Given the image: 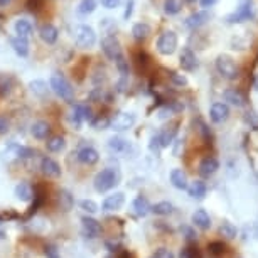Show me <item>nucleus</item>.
<instances>
[{"mask_svg":"<svg viewBox=\"0 0 258 258\" xmlns=\"http://www.w3.org/2000/svg\"><path fill=\"white\" fill-rule=\"evenodd\" d=\"M120 170L115 169V167H106L103 169L101 172L96 174L95 177V189L98 192H106L110 189H113L115 186L120 184Z\"/></svg>","mask_w":258,"mask_h":258,"instance_id":"obj_1","label":"nucleus"},{"mask_svg":"<svg viewBox=\"0 0 258 258\" xmlns=\"http://www.w3.org/2000/svg\"><path fill=\"white\" fill-rule=\"evenodd\" d=\"M49 88L54 91L59 98L66 100V101H71L73 98H75V90H73L71 83L68 81L62 75H59V73H54V75L51 76Z\"/></svg>","mask_w":258,"mask_h":258,"instance_id":"obj_2","label":"nucleus"},{"mask_svg":"<svg viewBox=\"0 0 258 258\" xmlns=\"http://www.w3.org/2000/svg\"><path fill=\"white\" fill-rule=\"evenodd\" d=\"M75 41L76 46L81 49H90L96 44V32L93 27L86 26V24H80L75 27Z\"/></svg>","mask_w":258,"mask_h":258,"instance_id":"obj_3","label":"nucleus"},{"mask_svg":"<svg viewBox=\"0 0 258 258\" xmlns=\"http://www.w3.org/2000/svg\"><path fill=\"white\" fill-rule=\"evenodd\" d=\"M177 46H179V37L174 31L162 32L157 39V44H155L159 54L162 56H172L177 51Z\"/></svg>","mask_w":258,"mask_h":258,"instance_id":"obj_4","label":"nucleus"},{"mask_svg":"<svg viewBox=\"0 0 258 258\" xmlns=\"http://www.w3.org/2000/svg\"><path fill=\"white\" fill-rule=\"evenodd\" d=\"M216 71L220 73L221 78H225L228 81H235L236 78L240 76L236 62L226 54H220L216 57Z\"/></svg>","mask_w":258,"mask_h":258,"instance_id":"obj_5","label":"nucleus"},{"mask_svg":"<svg viewBox=\"0 0 258 258\" xmlns=\"http://www.w3.org/2000/svg\"><path fill=\"white\" fill-rule=\"evenodd\" d=\"M253 17H255V7H253L251 0H243L240 4V7H238L235 12L228 14L225 17V21L228 24H241V22L251 21Z\"/></svg>","mask_w":258,"mask_h":258,"instance_id":"obj_6","label":"nucleus"},{"mask_svg":"<svg viewBox=\"0 0 258 258\" xmlns=\"http://www.w3.org/2000/svg\"><path fill=\"white\" fill-rule=\"evenodd\" d=\"M101 49H103L105 56L108 57L110 61H115L116 57L123 54L118 37L113 36V34H108L106 37H103V41H101Z\"/></svg>","mask_w":258,"mask_h":258,"instance_id":"obj_7","label":"nucleus"},{"mask_svg":"<svg viewBox=\"0 0 258 258\" xmlns=\"http://www.w3.org/2000/svg\"><path fill=\"white\" fill-rule=\"evenodd\" d=\"M135 115L134 113H118L113 120H110V128L115 132H123V130L132 128L135 123Z\"/></svg>","mask_w":258,"mask_h":258,"instance_id":"obj_8","label":"nucleus"},{"mask_svg":"<svg viewBox=\"0 0 258 258\" xmlns=\"http://www.w3.org/2000/svg\"><path fill=\"white\" fill-rule=\"evenodd\" d=\"M209 118H211L213 123H225L230 118V106L223 103V101L213 103L211 110H209Z\"/></svg>","mask_w":258,"mask_h":258,"instance_id":"obj_9","label":"nucleus"},{"mask_svg":"<svg viewBox=\"0 0 258 258\" xmlns=\"http://www.w3.org/2000/svg\"><path fill=\"white\" fill-rule=\"evenodd\" d=\"M41 170H42V174H44V176L52 177V179L61 177V174H62L61 165L51 157H44L41 160Z\"/></svg>","mask_w":258,"mask_h":258,"instance_id":"obj_10","label":"nucleus"},{"mask_svg":"<svg viewBox=\"0 0 258 258\" xmlns=\"http://www.w3.org/2000/svg\"><path fill=\"white\" fill-rule=\"evenodd\" d=\"M223 100L226 101V105L236 106V108H243L246 103L245 96H243L241 91H238L236 88H228L223 91Z\"/></svg>","mask_w":258,"mask_h":258,"instance_id":"obj_11","label":"nucleus"},{"mask_svg":"<svg viewBox=\"0 0 258 258\" xmlns=\"http://www.w3.org/2000/svg\"><path fill=\"white\" fill-rule=\"evenodd\" d=\"M179 62L184 71H194L198 68V57L192 52L191 47H184L181 56H179Z\"/></svg>","mask_w":258,"mask_h":258,"instance_id":"obj_12","label":"nucleus"},{"mask_svg":"<svg viewBox=\"0 0 258 258\" xmlns=\"http://www.w3.org/2000/svg\"><path fill=\"white\" fill-rule=\"evenodd\" d=\"M218 169H220V162H218L214 157H204L198 165V170H199V174H201L203 177L213 176Z\"/></svg>","mask_w":258,"mask_h":258,"instance_id":"obj_13","label":"nucleus"},{"mask_svg":"<svg viewBox=\"0 0 258 258\" xmlns=\"http://www.w3.org/2000/svg\"><path fill=\"white\" fill-rule=\"evenodd\" d=\"M125 204V194L123 192H115L108 196L101 204L103 211H118V209Z\"/></svg>","mask_w":258,"mask_h":258,"instance_id":"obj_14","label":"nucleus"},{"mask_svg":"<svg viewBox=\"0 0 258 258\" xmlns=\"http://www.w3.org/2000/svg\"><path fill=\"white\" fill-rule=\"evenodd\" d=\"M76 157L78 160H80L81 164H85V165H93L98 162V159H100V155L98 152L93 149V147H83L78 150V154H76Z\"/></svg>","mask_w":258,"mask_h":258,"instance_id":"obj_15","label":"nucleus"},{"mask_svg":"<svg viewBox=\"0 0 258 258\" xmlns=\"http://www.w3.org/2000/svg\"><path fill=\"white\" fill-rule=\"evenodd\" d=\"M81 223H83V231L88 238H96L100 236L101 233V226L100 223L93 220V218H88V216H83L81 218Z\"/></svg>","mask_w":258,"mask_h":258,"instance_id":"obj_16","label":"nucleus"},{"mask_svg":"<svg viewBox=\"0 0 258 258\" xmlns=\"http://www.w3.org/2000/svg\"><path fill=\"white\" fill-rule=\"evenodd\" d=\"M208 21H209V14L206 11H201V12L191 14V16L186 19L184 26H186L187 29H199V27H203Z\"/></svg>","mask_w":258,"mask_h":258,"instance_id":"obj_17","label":"nucleus"},{"mask_svg":"<svg viewBox=\"0 0 258 258\" xmlns=\"http://www.w3.org/2000/svg\"><path fill=\"white\" fill-rule=\"evenodd\" d=\"M39 36H41V39L46 42V44H54V42L57 41V37H59V31H57L56 26H52V24L47 22L41 27Z\"/></svg>","mask_w":258,"mask_h":258,"instance_id":"obj_18","label":"nucleus"},{"mask_svg":"<svg viewBox=\"0 0 258 258\" xmlns=\"http://www.w3.org/2000/svg\"><path fill=\"white\" fill-rule=\"evenodd\" d=\"M192 223L203 231L211 228V218H209V214L206 213V209H196V211L192 213Z\"/></svg>","mask_w":258,"mask_h":258,"instance_id":"obj_19","label":"nucleus"},{"mask_svg":"<svg viewBox=\"0 0 258 258\" xmlns=\"http://www.w3.org/2000/svg\"><path fill=\"white\" fill-rule=\"evenodd\" d=\"M14 31H16V34L19 37H31V34L34 31L32 27V22L29 21V19H17L16 22H14Z\"/></svg>","mask_w":258,"mask_h":258,"instance_id":"obj_20","label":"nucleus"},{"mask_svg":"<svg viewBox=\"0 0 258 258\" xmlns=\"http://www.w3.org/2000/svg\"><path fill=\"white\" fill-rule=\"evenodd\" d=\"M170 182H172V186L179 189V191H184V189H187L189 186L187 176L182 169H174L172 172H170Z\"/></svg>","mask_w":258,"mask_h":258,"instance_id":"obj_21","label":"nucleus"},{"mask_svg":"<svg viewBox=\"0 0 258 258\" xmlns=\"http://www.w3.org/2000/svg\"><path fill=\"white\" fill-rule=\"evenodd\" d=\"M11 46H12V49H14V52H16L17 56H21V57H27L29 56V42H27V39L16 36V37L11 39Z\"/></svg>","mask_w":258,"mask_h":258,"instance_id":"obj_22","label":"nucleus"},{"mask_svg":"<svg viewBox=\"0 0 258 258\" xmlns=\"http://www.w3.org/2000/svg\"><path fill=\"white\" fill-rule=\"evenodd\" d=\"M31 134L34 135V139L44 140V139H47V135L51 134V126H49V123H47V121L39 120V121H36V123L32 125Z\"/></svg>","mask_w":258,"mask_h":258,"instance_id":"obj_23","label":"nucleus"},{"mask_svg":"<svg viewBox=\"0 0 258 258\" xmlns=\"http://www.w3.org/2000/svg\"><path fill=\"white\" fill-rule=\"evenodd\" d=\"M150 208H152V206H150V203H149L144 196L135 198V199H134V203H132L134 213L137 214V216H140V218L147 216V214L150 213Z\"/></svg>","mask_w":258,"mask_h":258,"instance_id":"obj_24","label":"nucleus"},{"mask_svg":"<svg viewBox=\"0 0 258 258\" xmlns=\"http://www.w3.org/2000/svg\"><path fill=\"white\" fill-rule=\"evenodd\" d=\"M132 36L135 41H145L150 36V26L145 22H137L132 27Z\"/></svg>","mask_w":258,"mask_h":258,"instance_id":"obj_25","label":"nucleus"},{"mask_svg":"<svg viewBox=\"0 0 258 258\" xmlns=\"http://www.w3.org/2000/svg\"><path fill=\"white\" fill-rule=\"evenodd\" d=\"M187 191H189V196L192 199H203L206 196L208 187L203 181H194V182H191V186H187Z\"/></svg>","mask_w":258,"mask_h":258,"instance_id":"obj_26","label":"nucleus"},{"mask_svg":"<svg viewBox=\"0 0 258 258\" xmlns=\"http://www.w3.org/2000/svg\"><path fill=\"white\" fill-rule=\"evenodd\" d=\"M29 88H31V91L36 96H39V98H44V96H47V93H49V88H47V83L42 81V80H34L29 83Z\"/></svg>","mask_w":258,"mask_h":258,"instance_id":"obj_27","label":"nucleus"},{"mask_svg":"<svg viewBox=\"0 0 258 258\" xmlns=\"http://www.w3.org/2000/svg\"><path fill=\"white\" fill-rule=\"evenodd\" d=\"M16 196L17 199H21V201H31L34 198V191L27 182H21L16 186Z\"/></svg>","mask_w":258,"mask_h":258,"instance_id":"obj_28","label":"nucleus"},{"mask_svg":"<svg viewBox=\"0 0 258 258\" xmlns=\"http://www.w3.org/2000/svg\"><path fill=\"white\" fill-rule=\"evenodd\" d=\"M46 147L49 152H61L66 147V139L61 137V135H56V137H51L46 142Z\"/></svg>","mask_w":258,"mask_h":258,"instance_id":"obj_29","label":"nucleus"},{"mask_svg":"<svg viewBox=\"0 0 258 258\" xmlns=\"http://www.w3.org/2000/svg\"><path fill=\"white\" fill-rule=\"evenodd\" d=\"M164 14L165 16H176L182 9V0H164Z\"/></svg>","mask_w":258,"mask_h":258,"instance_id":"obj_30","label":"nucleus"},{"mask_svg":"<svg viewBox=\"0 0 258 258\" xmlns=\"http://www.w3.org/2000/svg\"><path fill=\"white\" fill-rule=\"evenodd\" d=\"M96 7H98V0H81V2L78 4V14L88 16V14L95 12Z\"/></svg>","mask_w":258,"mask_h":258,"instance_id":"obj_31","label":"nucleus"},{"mask_svg":"<svg viewBox=\"0 0 258 258\" xmlns=\"http://www.w3.org/2000/svg\"><path fill=\"white\" fill-rule=\"evenodd\" d=\"M172 209H174V206L169 201H160L157 204H154V206L150 208V211L159 214V216H167V214L172 213Z\"/></svg>","mask_w":258,"mask_h":258,"instance_id":"obj_32","label":"nucleus"},{"mask_svg":"<svg viewBox=\"0 0 258 258\" xmlns=\"http://www.w3.org/2000/svg\"><path fill=\"white\" fill-rule=\"evenodd\" d=\"M176 132L177 130L176 128H165V130H162V132L159 134V140H160V145L162 147H169L170 144L174 142V137H176Z\"/></svg>","mask_w":258,"mask_h":258,"instance_id":"obj_33","label":"nucleus"},{"mask_svg":"<svg viewBox=\"0 0 258 258\" xmlns=\"http://www.w3.org/2000/svg\"><path fill=\"white\" fill-rule=\"evenodd\" d=\"M108 147L111 150H115V152H125V150L128 149V142L120 137H111L108 140Z\"/></svg>","mask_w":258,"mask_h":258,"instance_id":"obj_34","label":"nucleus"},{"mask_svg":"<svg viewBox=\"0 0 258 258\" xmlns=\"http://www.w3.org/2000/svg\"><path fill=\"white\" fill-rule=\"evenodd\" d=\"M70 123L75 126L76 130H80V126L83 125V116H81V111H80V106L75 105L70 113Z\"/></svg>","mask_w":258,"mask_h":258,"instance_id":"obj_35","label":"nucleus"},{"mask_svg":"<svg viewBox=\"0 0 258 258\" xmlns=\"http://www.w3.org/2000/svg\"><path fill=\"white\" fill-rule=\"evenodd\" d=\"M115 64H116V70H118V73L121 75V78H126L130 73V66H128V61L125 59V56L121 54L115 59Z\"/></svg>","mask_w":258,"mask_h":258,"instance_id":"obj_36","label":"nucleus"},{"mask_svg":"<svg viewBox=\"0 0 258 258\" xmlns=\"http://www.w3.org/2000/svg\"><path fill=\"white\" fill-rule=\"evenodd\" d=\"M220 233H221L223 236L230 238V240L236 238V228L233 226L230 221H223V225L220 226Z\"/></svg>","mask_w":258,"mask_h":258,"instance_id":"obj_37","label":"nucleus"},{"mask_svg":"<svg viewBox=\"0 0 258 258\" xmlns=\"http://www.w3.org/2000/svg\"><path fill=\"white\" fill-rule=\"evenodd\" d=\"M225 250H226V246H225V243H221V241H213L208 245V251L211 253L213 256H221L223 253H225Z\"/></svg>","mask_w":258,"mask_h":258,"instance_id":"obj_38","label":"nucleus"},{"mask_svg":"<svg viewBox=\"0 0 258 258\" xmlns=\"http://www.w3.org/2000/svg\"><path fill=\"white\" fill-rule=\"evenodd\" d=\"M80 208L90 214H95L98 211V204H96L93 199H83V201H80Z\"/></svg>","mask_w":258,"mask_h":258,"instance_id":"obj_39","label":"nucleus"},{"mask_svg":"<svg viewBox=\"0 0 258 258\" xmlns=\"http://www.w3.org/2000/svg\"><path fill=\"white\" fill-rule=\"evenodd\" d=\"M170 81H172L174 86H179V88H182V86H187V78L181 75V73H170Z\"/></svg>","mask_w":258,"mask_h":258,"instance_id":"obj_40","label":"nucleus"},{"mask_svg":"<svg viewBox=\"0 0 258 258\" xmlns=\"http://www.w3.org/2000/svg\"><path fill=\"white\" fill-rule=\"evenodd\" d=\"M12 80L9 76H0V93L2 95H9L11 93V88H12Z\"/></svg>","mask_w":258,"mask_h":258,"instance_id":"obj_41","label":"nucleus"},{"mask_svg":"<svg viewBox=\"0 0 258 258\" xmlns=\"http://www.w3.org/2000/svg\"><path fill=\"white\" fill-rule=\"evenodd\" d=\"M179 258H201V256H199V251L196 246H187L181 251V256Z\"/></svg>","mask_w":258,"mask_h":258,"instance_id":"obj_42","label":"nucleus"},{"mask_svg":"<svg viewBox=\"0 0 258 258\" xmlns=\"http://www.w3.org/2000/svg\"><path fill=\"white\" fill-rule=\"evenodd\" d=\"M78 106H80L83 121H93V111H91V108L88 105H78Z\"/></svg>","mask_w":258,"mask_h":258,"instance_id":"obj_43","label":"nucleus"},{"mask_svg":"<svg viewBox=\"0 0 258 258\" xmlns=\"http://www.w3.org/2000/svg\"><path fill=\"white\" fill-rule=\"evenodd\" d=\"M154 258H174V253L167 250V248H159V250L154 253Z\"/></svg>","mask_w":258,"mask_h":258,"instance_id":"obj_44","label":"nucleus"},{"mask_svg":"<svg viewBox=\"0 0 258 258\" xmlns=\"http://www.w3.org/2000/svg\"><path fill=\"white\" fill-rule=\"evenodd\" d=\"M121 4V0H101V6H103L105 9H118Z\"/></svg>","mask_w":258,"mask_h":258,"instance_id":"obj_45","label":"nucleus"},{"mask_svg":"<svg viewBox=\"0 0 258 258\" xmlns=\"http://www.w3.org/2000/svg\"><path fill=\"white\" fill-rule=\"evenodd\" d=\"M159 149H162V145H160L159 134H157V135H152V139H150V150H152V152H157Z\"/></svg>","mask_w":258,"mask_h":258,"instance_id":"obj_46","label":"nucleus"},{"mask_svg":"<svg viewBox=\"0 0 258 258\" xmlns=\"http://www.w3.org/2000/svg\"><path fill=\"white\" fill-rule=\"evenodd\" d=\"M34 152L31 149H27V147H19L17 149V157H21V159H27V157H32Z\"/></svg>","mask_w":258,"mask_h":258,"instance_id":"obj_47","label":"nucleus"},{"mask_svg":"<svg viewBox=\"0 0 258 258\" xmlns=\"http://www.w3.org/2000/svg\"><path fill=\"white\" fill-rule=\"evenodd\" d=\"M132 12H134V0H126V9H125V14H123V19L128 21L132 17Z\"/></svg>","mask_w":258,"mask_h":258,"instance_id":"obj_48","label":"nucleus"},{"mask_svg":"<svg viewBox=\"0 0 258 258\" xmlns=\"http://www.w3.org/2000/svg\"><path fill=\"white\" fill-rule=\"evenodd\" d=\"M91 123H93L95 128L101 130V128H106V126H110V120L108 118H103V120H98V121H91Z\"/></svg>","mask_w":258,"mask_h":258,"instance_id":"obj_49","label":"nucleus"},{"mask_svg":"<svg viewBox=\"0 0 258 258\" xmlns=\"http://www.w3.org/2000/svg\"><path fill=\"white\" fill-rule=\"evenodd\" d=\"M9 120L7 118H4V116H0V135L2 134H7L9 132Z\"/></svg>","mask_w":258,"mask_h":258,"instance_id":"obj_50","label":"nucleus"},{"mask_svg":"<svg viewBox=\"0 0 258 258\" xmlns=\"http://www.w3.org/2000/svg\"><path fill=\"white\" fill-rule=\"evenodd\" d=\"M46 256L47 258H59V255H57V250L54 246H47L46 248Z\"/></svg>","mask_w":258,"mask_h":258,"instance_id":"obj_51","label":"nucleus"},{"mask_svg":"<svg viewBox=\"0 0 258 258\" xmlns=\"http://www.w3.org/2000/svg\"><path fill=\"white\" fill-rule=\"evenodd\" d=\"M218 2H220V0H199V4H201L203 9H209V7L216 6Z\"/></svg>","mask_w":258,"mask_h":258,"instance_id":"obj_52","label":"nucleus"},{"mask_svg":"<svg viewBox=\"0 0 258 258\" xmlns=\"http://www.w3.org/2000/svg\"><path fill=\"white\" fill-rule=\"evenodd\" d=\"M182 231L186 233V238H187V240H194V238H196V233L192 231V228L184 226V228H182Z\"/></svg>","mask_w":258,"mask_h":258,"instance_id":"obj_53","label":"nucleus"},{"mask_svg":"<svg viewBox=\"0 0 258 258\" xmlns=\"http://www.w3.org/2000/svg\"><path fill=\"white\" fill-rule=\"evenodd\" d=\"M118 258H132V256H130L128 253H126V251H123V253H121V255H120Z\"/></svg>","mask_w":258,"mask_h":258,"instance_id":"obj_54","label":"nucleus"},{"mask_svg":"<svg viewBox=\"0 0 258 258\" xmlns=\"http://www.w3.org/2000/svg\"><path fill=\"white\" fill-rule=\"evenodd\" d=\"M253 86H255V90L258 91V75H256V78H255V81H253Z\"/></svg>","mask_w":258,"mask_h":258,"instance_id":"obj_55","label":"nucleus"},{"mask_svg":"<svg viewBox=\"0 0 258 258\" xmlns=\"http://www.w3.org/2000/svg\"><path fill=\"white\" fill-rule=\"evenodd\" d=\"M9 2H11V0H0V6H6Z\"/></svg>","mask_w":258,"mask_h":258,"instance_id":"obj_56","label":"nucleus"},{"mask_svg":"<svg viewBox=\"0 0 258 258\" xmlns=\"http://www.w3.org/2000/svg\"><path fill=\"white\" fill-rule=\"evenodd\" d=\"M186 4H194V2H198V0H184Z\"/></svg>","mask_w":258,"mask_h":258,"instance_id":"obj_57","label":"nucleus"},{"mask_svg":"<svg viewBox=\"0 0 258 258\" xmlns=\"http://www.w3.org/2000/svg\"><path fill=\"white\" fill-rule=\"evenodd\" d=\"M2 238H4V231H0V240H2Z\"/></svg>","mask_w":258,"mask_h":258,"instance_id":"obj_58","label":"nucleus"}]
</instances>
